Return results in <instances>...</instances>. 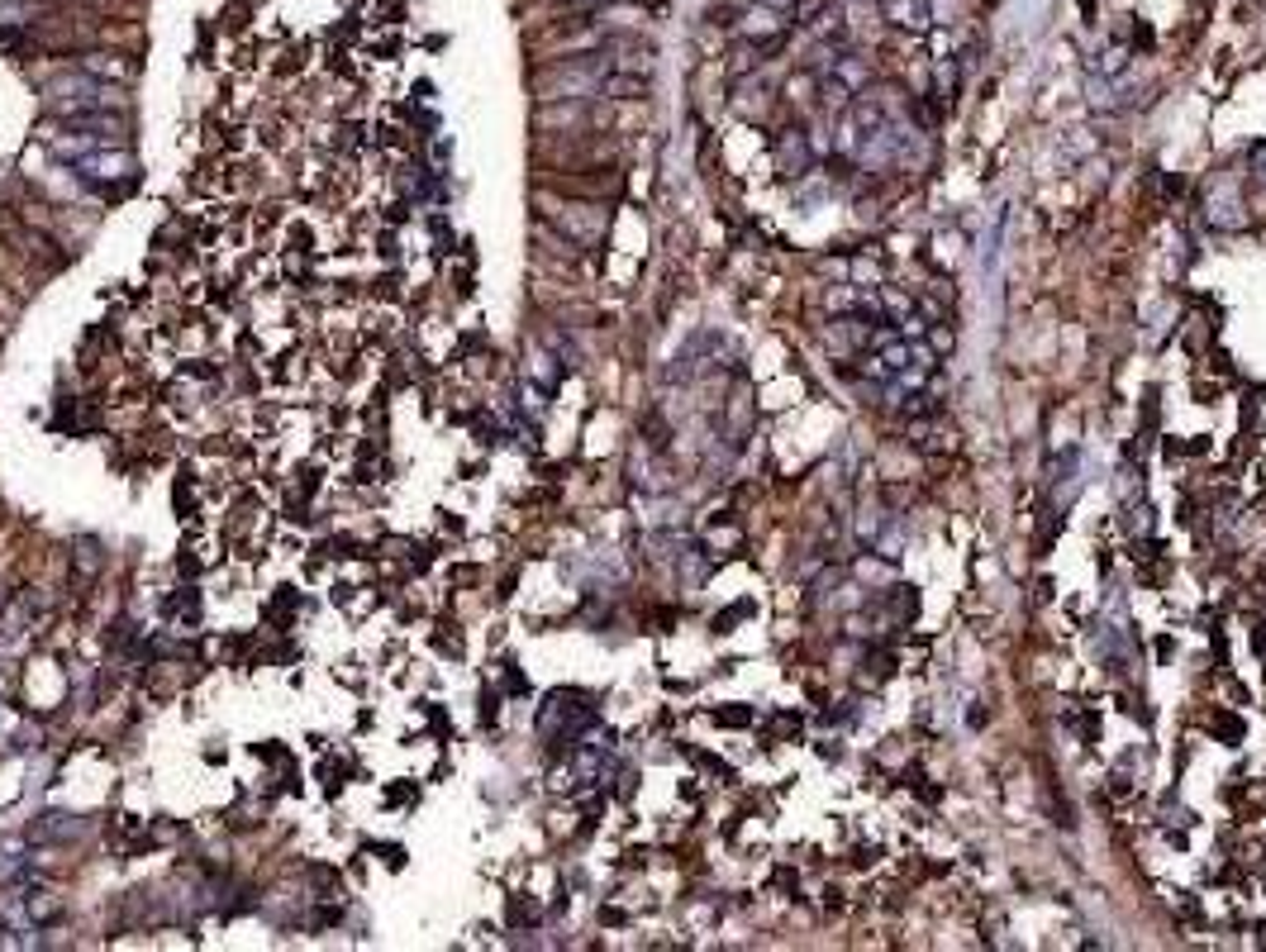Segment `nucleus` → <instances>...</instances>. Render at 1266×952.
I'll return each instance as SVG.
<instances>
[{
    "label": "nucleus",
    "instance_id": "nucleus-1",
    "mask_svg": "<svg viewBox=\"0 0 1266 952\" xmlns=\"http://www.w3.org/2000/svg\"><path fill=\"white\" fill-rule=\"evenodd\" d=\"M62 115H86V110H110V91L101 86V81H91V77H58V81H48V91H43Z\"/></svg>",
    "mask_w": 1266,
    "mask_h": 952
},
{
    "label": "nucleus",
    "instance_id": "nucleus-2",
    "mask_svg": "<svg viewBox=\"0 0 1266 952\" xmlns=\"http://www.w3.org/2000/svg\"><path fill=\"white\" fill-rule=\"evenodd\" d=\"M881 19L895 24V29H904V34H924L933 24V10H928V0H886L881 5Z\"/></svg>",
    "mask_w": 1266,
    "mask_h": 952
},
{
    "label": "nucleus",
    "instance_id": "nucleus-3",
    "mask_svg": "<svg viewBox=\"0 0 1266 952\" xmlns=\"http://www.w3.org/2000/svg\"><path fill=\"white\" fill-rule=\"evenodd\" d=\"M776 162H781L785 176L809 172V134L805 129H781V138H776Z\"/></svg>",
    "mask_w": 1266,
    "mask_h": 952
},
{
    "label": "nucleus",
    "instance_id": "nucleus-4",
    "mask_svg": "<svg viewBox=\"0 0 1266 952\" xmlns=\"http://www.w3.org/2000/svg\"><path fill=\"white\" fill-rule=\"evenodd\" d=\"M829 77H838V81H843V86H848L853 96L872 86V67H867L862 58H853V53H843V58L833 62V72H829Z\"/></svg>",
    "mask_w": 1266,
    "mask_h": 952
},
{
    "label": "nucleus",
    "instance_id": "nucleus-5",
    "mask_svg": "<svg viewBox=\"0 0 1266 952\" xmlns=\"http://www.w3.org/2000/svg\"><path fill=\"white\" fill-rule=\"evenodd\" d=\"M600 91L615 96V101H638V96H647V77L643 72H610L600 81Z\"/></svg>",
    "mask_w": 1266,
    "mask_h": 952
},
{
    "label": "nucleus",
    "instance_id": "nucleus-6",
    "mask_svg": "<svg viewBox=\"0 0 1266 952\" xmlns=\"http://www.w3.org/2000/svg\"><path fill=\"white\" fill-rule=\"evenodd\" d=\"M77 172H86V176H125V172H129V157L91 152V157H77Z\"/></svg>",
    "mask_w": 1266,
    "mask_h": 952
},
{
    "label": "nucleus",
    "instance_id": "nucleus-7",
    "mask_svg": "<svg viewBox=\"0 0 1266 952\" xmlns=\"http://www.w3.org/2000/svg\"><path fill=\"white\" fill-rule=\"evenodd\" d=\"M77 828H82V824H77L72 815H43L38 824H34V838H38V843H48V838H72Z\"/></svg>",
    "mask_w": 1266,
    "mask_h": 952
},
{
    "label": "nucleus",
    "instance_id": "nucleus-8",
    "mask_svg": "<svg viewBox=\"0 0 1266 952\" xmlns=\"http://www.w3.org/2000/svg\"><path fill=\"white\" fill-rule=\"evenodd\" d=\"M933 77H938V96H943V101H952V96H957L962 62H957V58H938V72H933Z\"/></svg>",
    "mask_w": 1266,
    "mask_h": 952
},
{
    "label": "nucleus",
    "instance_id": "nucleus-9",
    "mask_svg": "<svg viewBox=\"0 0 1266 952\" xmlns=\"http://www.w3.org/2000/svg\"><path fill=\"white\" fill-rule=\"evenodd\" d=\"M857 148H862V125L853 115H843L838 120V152H853L857 157Z\"/></svg>",
    "mask_w": 1266,
    "mask_h": 952
},
{
    "label": "nucleus",
    "instance_id": "nucleus-10",
    "mask_svg": "<svg viewBox=\"0 0 1266 952\" xmlns=\"http://www.w3.org/2000/svg\"><path fill=\"white\" fill-rule=\"evenodd\" d=\"M952 343H957L952 324H948V319H933V324H928V348H933V353H952Z\"/></svg>",
    "mask_w": 1266,
    "mask_h": 952
},
{
    "label": "nucleus",
    "instance_id": "nucleus-11",
    "mask_svg": "<svg viewBox=\"0 0 1266 952\" xmlns=\"http://www.w3.org/2000/svg\"><path fill=\"white\" fill-rule=\"evenodd\" d=\"M881 305L895 314V324H900L904 314H914V300H909L904 290H895V286H881Z\"/></svg>",
    "mask_w": 1266,
    "mask_h": 952
},
{
    "label": "nucleus",
    "instance_id": "nucleus-12",
    "mask_svg": "<svg viewBox=\"0 0 1266 952\" xmlns=\"http://www.w3.org/2000/svg\"><path fill=\"white\" fill-rule=\"evenodd\" d=\"M824 105H833V110H848V105H853V91H848L838 77H829V81H824Z\"/></svg>",
    "mask_w": 1266,
    "mask_h": 952
},
{
    "label": "nucleus",
    "instance_id": "nucleus-13",
    "mask_svg": "<svg viewBox=\"0 0 1266 952\" xmlns=\"http://www.w3.org/2000/svg\"><path fill=\"white\" fill-rule=\"evenodd\" d=\"M914 605H919L914 586H895V591H890V610H895L900 619H909V615H914Z\"/></svg>",
    "mask_w": 1266,
    "mask_h": 952
},
{
    "label": "nucleus",
    "instance_id": "nucleus-14",
    "mask_svg": "<svg viewBox=\"0 0 1266 952\" xmlns=\"http://www.w3.org/2000/svg\"><path fill=\"white\" fill-rule=\"evenodd\" d=\"M715 724H734V729H743V724H753V709H748V705H734V709H715Z\"/></svg>",
    "mask_w": 1266,
    "mask_h": 952
},
{
    "label": "nucleus",
    "instance_id": "nucleus-15",
    "mask_svg": "<svg viewBox=\"0 0 1266 952\" xmlns=\"http://www.w3.org/2000/svg\"><path fill=\"white\" fill-rule=\"evenodd\" d=\"M1214 733L1238 743V738H1243V719H1238V714H1219V719H1214Z\"/></svg>",
    "mask_w": 1266,
    "mask_h": 952
},
{
    "label": "nucleus",
    "instance_id": "nucleus-16",
    "mask_svg": "<svg viewBox=\"0 0 1266 952\" xmlns=\"http://www.w3.org/2000/svg\"><path fill=\"white\" fill-rule=\"evenodd\" d=\"M928 10H933V24H952V14H957V0H928Z\"/></svg>",
    "mask_w": 1266,
    "mask_h": 952
},
{
    "label": "nucleus",
    "instance_id": "nucleus-17",
    "mask_svg": "<svg viewBox=\"0 0 1266 952\" xmlns=\"http://www.w3.org/2000/svg\"><path fill=\"white\" fill-rule=\"evenodd\" d=\"M1253 181H1257V186H1266V143L1257 148V152H1253Z\"/></svg>",
    "mask_w": 1266,
    "mask_h": 952
},
{
    "label": "nucleus",
    "instance_id": "nucleus-18",
    "mask_svg": "<svg viewBox=\"0 0 1266 952\" xmlns=\"http://www.w3.org/2000/svg\"><path fill=\"white\" fill-rule=\"evenodd\" d=\"M86 72H110V77H125V67H120V62H106V58H91V62H86Z\"/></svg>",
    "mask_w": 1266,
    "mask_h": 952
},
{
    "label": "nucleus",
    "instance_id": "nucleus-19",
    "mask_svg": "<svg viewBox=\"0 0 1266 952\" xmlns=\"http://www.w3.org/2000/svg\"><path fill=\"white\" fill-rule=\"evenodd\" d=\"M1110 796L1124 801V796H1129V777H1110Z\"/></svg>",
    "mask_w": 1266,
    "mask_h": 952
},
{
    "label": "nucleus",
    "instance_id": "nucleus-20",
    "mask_svg": "<svg viewBox=\"0 0 1266 952\" xmlns=\"http://www.w3.org/2000/svg\"><path fill=\"white\" fill-rule=\"evenodd\" d=\"M928 396H909V406H904V414H928Z\"/></svg>",
    "mask_w": 1266,
    "mask_h": 952
},
{
    "label": "nucleus",
    "instance_id": "nucleus-21",
    "mask_svg": "<svg viewBox=\"0 0 1266 952\" xmlns=\"http://www.w3.org/2000/svg\"><path fill=\"white\" fill-rule=\"evenodd\" d=\"M1253 648H1257V653L1266 658V624H1257V629H1253Z\"/></svg>",
    "mask_w": 1266,
    "mask_h": 952
},
{
    "label": "nucleus",
    "instance_id": "nucleus-22",
    "mask_svg": "<svg viewBox=\"0 0 1266 952\" xmlns=\"http://www.w3.org/2000/svg\"><path fill=\"white\" fill-rule=\"evenodd\" d=\"M758 5H771V10H785V14L795 10V0H758Z\"/></svg>",
    "mask_w": 1266,
    "mask_h": 952
}]
</instances>
